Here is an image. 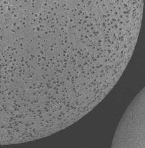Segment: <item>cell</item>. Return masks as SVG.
Masks as SVG:
<instances>
[{
    "mask_svg": "<svg viewBox=\"0 0 145 148\" xmlns=\"http://www.w3.org/2000/svg\"><path fill=\"white\" fill-rule=\"evenodd\" d=\"M112 147H144V88L135 98L125 112Z\"/></svg>",
    "mask_w": 145,
    "mask_h": 148,
    "instance_id": "cell-1",
    "label": "cell"
}]
</instances>
